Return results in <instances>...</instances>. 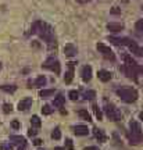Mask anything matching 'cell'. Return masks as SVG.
Segmentation results:
<instances>
[{"instance_id": "1", "label": "cell", "mask_w": 143, "mask_h": 150, "mask_svg": "<svg viewBox=\"0 0 143 150\" xmlns=\"http://www.w3.org/2000/svg\"><path fill=\"white\" fill-rule=\"evenodd\" d=\"M35 33H38L47 45L56 40L53 28H52V25H49L47 22H42V21L35 22Z\"/></svg>"}, {"instance_id": "2", "label": "cell", "mask_w": 143, "mask_h": 150, "mask_svg": "<svg viewBox=\"0 0 143 150\" xmlns=\"http://www.w3.org/2000/svg\"><path fill=\"white\" fill-rule=\"evenodd\" d=\"M117 95L125 103H133L138 100V91L133 88H120L117 89Z\"/></svg>"}, {"instance_id": "3", "label": "cell", "mask_w": 143, "mask_h": 150, "mask_svg": "<svg viewBox=\"0 0 143 150\" xmlns=\"http://www.w3.org/2000/svg\"><path fill=\"white\" fill-rule=\"evenodd\" d=\"M129 128H131V132H129L131 143H133V145L140 143V140H142V127H140V124L136 122V121H132L129 124Z\"/></svg>"}, {"instance_id": "4", "label": "cell", "mask_w": 143, "mask_h": 150, "mask_svg": "<svg viewBox=\"0 0 143 150\" xmlns=\"http://www.w3.org/2000/svg\"><path fill=\"white\" fill-rule=\"evenodd\" d=\"M120 45H125V46H128V49H129L133 54L139 56V57H140V56H143L142 49L136 45V42H133L132 39H129V38H122V39H120Z\"/></svg>"}, {"instance_id": "5", "label": "cell", "mask_w": 143, "mask_h": 150, "mask_svg": "<svg viewBox=\"0 0 143 150\" xmlns=\"http://www.w3.org/2000/svg\"><path fill=\"white\" fill-rule=\"evenodd\" d=\"M104 111H106V115L110 118L111 121H120V120L122 118L121 111H120L115 106H113V104H106Z\"/></svg>"}, {"instance_id": "6", "label": "cell", "mask_w": 143, "mask_h": 150, "mask_svg": "<svg viewBox=\"0 0 143 150\" xmlns=\"http://www.w3.org/2000/svg\"><path fill=\"white\" fill-rule=\"evenodd\" d=\"M43 68H47V70L53 71L54 74H60L61 72V65H60V61H58L57 59H54V57H52V59H47L45 63H43L42 65Z\"/></svg>"}, {"instance_id": "7", "label": "cell", "mask_w": 143, "mask_h": 150, "mask_svg": "<svg viewBox=\"0 0 143 150\" xmlns=\"http://www.w3.org/2000/svg\"><path fill=\"white\" fill-rule=\"evenodd\" d=\"M97 50H99V53L103 54V57L107 60H111V61H114L115 60V54H114V52H113L111 49L108 47V46H106L104 43H97Z\"/></svg>"}, {"instance_id": "8", "label": "cell", "mask_w": 143, "mask_h": 150, "mask_svg": "<svg viewBox=\"0 0 143 150\" xmlns=\"http://www.w3.org/2000/svg\"><path fill=\"white\" fill-rule=\"evenodd\" d=\"M122 59H124V61H125V65L131 67V68H135L136 71H140V70H142V68L139 67L138 63H136V61L132 59V56H129V54H124V56H122Z\"/></svg>"}, {"instance_id": "9", "label": "cell", "mask_w": 143, "mask_h": 150, "mask_svg": "<svg viewBox=\"0 0 143 150\" xmlns=\"http://www.w3.org/2000/svg\"><path fill=\"white\" fill-rule=\"evenodd\" d=\"M75 61H69L68 63V71H67V74L64 76V82L65 83H71V81L74 78V67H75Z\"/></svg>"}, {"instance_id": "10", "label": "cell", "mask_w": 143, "mask_h": 150, "mask_svg": "<svg viewBox=\"0 0 143 150\" xmlns=\"http://www.w3.org/2000/svg\"><path fill=\"white\" fill-rule=\"evenodd\" d=\"M76 53H78V50H76V47L72 43H68V45L64 46V54L67 57H74V56H76Z\"/></svg>"}, {"instance_id": "11", "label": "cell", "mask_w": 143, "mask_h": 150, "mask_svg": "<svg viewBox=\"0 0 143 150\" xmlns=\"http://www.w3.org/2000/svg\"><path fill=\"white\" fill-rule=\"evenodd\" d=\"M31 106H32V97H25V99H22L21 102L18 103V110L20 111H25Z\"/></svg>"}, {"instance_id": "12", "label": "cell", "mask_w": 143, "mask_h": 150, "mask_svg": "<svg viewBox=\"0 0 143 150\" xmlns=\"http://www.w3.org/2000/svg\"><path fill=\"white\" fill-rule=\"evenodd\" d=\"M81 75H82V79L85 81V82H89V81L92 79V67H90V65H85V67L82 68Z\"/></svg>"}, {"instance_id": "13", "label": "cell", "mask_w": 143, "mask_h": 150, "mask_svg": "<svg viewBox=\"0 0 143 150\" xmlns=\"http://www.w3.org/2000/svg\"><path fill=\"white\" fill-rule=\"evenodd\" d=\"M10 142L16 143V145H20V146H27V140H25V138L21 136V135H11Z\"/></svg>"}, {"instance_id": "14", "label": "cell", "mask_w": 143, "mask_h": 150, "mask_svg": "<svg viewBox=\"0 0 143 150\" xmlns=\"http://www.w3.org/2000/svg\"><path fill=\"white\" fill-rule=\"evenodd\" d=\"M107 29L110 32H120L124 29V24H120V22H110L107 24Z\"/></svg>"}, {"instance_id": "15", "label": "cell", "mask_w": 143, "mask_h": 150, "mask_svg": "<svg viewBox=\"0 0 143 150\" xmlns=\"http://www.w3.org/2000/svg\"><path fill=\"white\" fill-rule=\"evenodd\" d=\"M97 76H99V79L101 82H108V81L111 79V72L107 70H100L97 72Z\"/></svg>"}, {"instance_id": "16", "label": "cell", "mask_w": 143, "mask_h": 150, "mask_svg": "<svg viewBox=\"0 0 143 150\" xmlns=\"http://www.w3.org/2000/svg\"><path fill=\"white\" fill-rule=\"evenodd\" d=\"M74 132H75V135L85 136V135L89 134V129H88L86 125H76V127H74Z\"/></svg>"}, {"instance_id": "17", "label": "cell", "mask_w": 143, "mask_h": 150, "mask_svg": "<svg viewBox=\"0 0 143 150\" xmlns=\"http://www.w3.org/2000/svg\"><path fill=\"white\" fill-rule=\"evenodd\" d=\"M124 71H125V74H127L128 78H132L133 81H138L136 70H135V68H131V67H128V65H124Z\"/></svg>"}, {"instance_id": "18", "label": "cell", "mask_w": 143, "mask_h": 150, "mask_svg": "<svg viewBox=\"0 0 143 150\" xmlns=\"http://www.w3.org/2000/svg\"><path fill=\"white\" fill-rule=\"evenodd\" d=\"M93 134H95V138H96V139L99 140V142H101V143L107 140L106 135H104V132H103L101 129H99V128H93Z\"/></svg>"}, {"instance_id": "19", "label": "cell", "mask_w": 143, "mask_h": 150, "mask_svg": "<svg viewBox=\"0 0 143 150\" xmlns=\"http://www.w3.org/2000/svg\"><path fill=\"white\" fill-rule=\"evenodd\" d=\"M64 103H65V97L63 96V95H58L57 97H54L53 100V106L57 108H61L64 106Z\"/></svg>"}, {"instance_id": "20", "label": "cell", "mask_w": 143, "mask_h": 150, "mask_svg": "<svg viewBox=\"0 0 143 150\" xmlns=\"http://www.w3.org/2000/svg\"><path fill=\"white\" fill-rule=\"evenodd\" d=\"M78 115H79L82 120L88 121V122H90V121H92V117H90V114L88 112V110H79V111H78Z\"/></svg>"}, {"instance_id": "21", "label": "cell", "mask_w": 143, "mask_h": 150, "mask_svg": "<svg viewBox=\"0 0 143 150\" xmlns=\"http://www.w3.org/2000/svg\"><path fill=\"white\" fill-rule=\"evenodd\" d=\"M54 95V89H43V91L39 92V96L46 99V97H50Z\"/></svg>"}, {"instance_id": "22", "label": "cell", "mask_w": 143, "mask_h": 150, "mask_svg": "<svg viewBox=\"0 0 143 150\" xmlns=\"http://www.w3.org/2000/svg\"><path fill=\"white\" fill-rule=\"evenodd\" d=\"M0 89H1V91H4V92H7V93H13V92L17 91V86H14V85H3V86H0Z\"/></svg>"}, {"instance_id": "23", "label": "cell", "mask_w": 143, "mask_h": 150, "mask_svg": "<svg viewBox=\"0 0 143 150\" xmlns=\"http://www.w3.org/2000/svg\"><path fill=\"white\" fill-rule=\"evenodd\" d=\"M46 82H47V79H46L43 75H40V76H38L36 81H35V86H45Z\"/></svg>"}, {"instance_id": "24", "label": "cell", "mask_w": 143, "mask_h": 150, "mask_svg": "<svg viewBox=\"0 0 143 150\" xmlns=\"http://www.w3.org/2000/svg\"><path fill=\"white\" fill-rule=\"evenodd\" d=\"M92 108H93V111H95L96 118H97L99 121H101V118H103V114H101V111H100V108H99V106H97V104H93V106H92Z\"/></svg>"}, {"instance_id": "25", "label": "cell", "mask_w": 143, "mask_h": 150, "mask_svg": "<svg viewBox=\"0 0 143 150\" xmlns=\"http://www.w3.org/2000/svg\"><path fill=\"white\" fill-rule=\"evenodd\" d=\"M31 124L35 128H39V127L42 125V121H40V118L38 117V115H33V117L31 118Z\"/></svg>"}, {"instance_id": "26", "label": "cell", "mask_w": 143, "mask_h": 150, "mask_svg": "<svg viewBox=\"0 0 143 150\" xmlns=\"http://www.w3.org/2000/svg\"><path fill=\"white\" fill-rule=\"evenodd\" d=\"M84 97H85L86 100H93L96 97V92L95 91H86L84 93Z\"/></svg>"}, {"instance_id": "27", "label": "cell", "mask_w": 143, "mask_h": 150, "mask_svg": "<svg viewBox=\"0 0 143 150\" xmlns=\"http://www.w3.org/2000/svg\"><path fill=\"white\" fill-rule=\"evenodd\" d=\"M52 138L53 139H56V140H58L60 138H61V131H60V128H54L53 129V132H52Z\"/></svg>"}, {"instance_id": "28", "label": "cell", "mask_w": 143, "mask_h": 150, "mask_svg": "<svg viewBox=\"0 0 143 150\" xmlns=\"http://www.w3.org/2000/svg\"><path fill=\"white\" fill-rule=\"evenodd\" d=\"M42 112L45 114V115H50V114L53 112V108L50 107L49 104H46V106H43L42 107Z\"/></svg>"}, {"instance_id": "29", "label": "cell", "mask_w": 143, "mask_h": 150, "mask_svg": "<svg viewBox=\"0 0 143 150\" xmlns=\"http://www.w3.org/2000/svg\"><path fill=\"white\" fill-rule=\"evenodd\" d=\"M68 97L71 99V100H78V97H79V93L76 91H71L68 93Z\"/></svg>"}, {"instance_id": "30", "label": "cell", "mask_w": 143, "mask_h": 150, "mask_svg": "<svg viewBox=\"0 0 143 150\" xmlns=\"http://www.w3.org/2000/svg\"><path fill=\"white\" fill-rule=\"evenodd\" d=\"M3 111H4L6 114L11 112V111H13V106H11V104H8V103H4V104H3Z\"/></svg>"}, {"instance_id": "31", "label": "cell", "mask_w": 143, "mask_h": 150, "mask_svg": "<svg viewBox=\"0 0 143 150\" xmlns=\"http://www.w3.org/2000/svg\"><path fill=\"white\" fill-rule=\"evenodd\" d=\"M65 149L67 150H74V143L71 139H65Z\"/></svg>"}, {"instance_id": "32", "label": "cell", "mask_w": 143, "mask_h": 150, "mask_svg": "<svg viewBox=\"0 0 143 150\" xmlns=\"http://www.w3.org/2000/svg\"><path fill=\"white\" fill-rule=\"evenodd\" d=\"M0 149L1 150H13V146H11L10 143H7V142H4V143H1Z\"/></svg>"}, {"instance_id": "33", "label": "cell", "mask_w": 143, "mask_h": 150, "mask_svg": "<svg viewBox=\"0 0 143 150\" xmlns=\"http://www.w3.org/2000/svg\"><path fill=\"white\" fill-rule=\"evenodd\" d=\"M11 127H13L14 129H18L20 127H21V124H20V121H17V120H14V121L11 122Z\"/></svg>"}, {"instance_id": "34", "label": "cell", "mask_w": 143, "mask_h": 150, "mask_svg": "<svg viewBox=\"0 0 143 150\" xmlns=\"http://www.w3.org/2000/svg\"><path fill=\"white\" fill-rule=\"evenodd\" d=\"M136 29H138L139 32L143 29V20H139V21L136 22Z\"/></svg>"}, {"instance_id": "35", "label": "cell", "mask_w": 143, "mask_h": 150, "mask_svg": "<svg viewBox=\"0 0 143 150\" xmlns=\"http://www.w3.org/2000/svg\"><path fill=\"white\" fill-rule=\"evenodd\" d=\"M36 134H38V131L35 128H31L29 131H28V135H29V136H35Z\"/></svg>"}, {"instance_id": "36", "label": "cell", "mask_w": 143, "mask_h": 150, "mask_svg": "<svg viewBox=\"0 0 143 150\" xmlns=\"http://www.w3.org/2000/svg\"><path fill=\"white\" fill-rule=\"evenodd\" d=\"M108 40H110V42H113L114 43V45H120V39H117V38H108Z\"/></svg>"}, {"instance_id": "37", "label": "cell", "mask_w": 143, "mask_h": 150, "mask_svg": "<svg viewBox=\"0 0 143 150\" xmlns=\"http://www.w3.org/2000/svg\"><path fill=\"white\" fill-rule=\"evenodd\" d=\"M42 143H43L42 139H35V140H33V145H36V146H40Z\"/></svg>"}, {"instance_id": "38", "label": "cell", "mask_w": 143, "mask_h": 150, "mask_svg": "<svg viewBox=\"0 0 143 150\" xmlns=\"http://www.w3.org/2000/svg\"><path fill=\"white\" fill-rule=\"evenodd\" d=\"M111 13H113V14H120V13H121V10H118V7H113Z\"/></svg>"}, {"instance_id": "39", "label": "cell", "mask_w": 143, "mask_h": 150, "mask_svg": "<svg viewBox=\"0 0 143 150\" xmlns=\"http://www.w3.org/2000/svg\"><path fill=\"white\" fill-rule=\"evenodd\" d=\"M84 150H99L97 147H95V146H88V147H85Z\"/></svg>"}, {"instance_id": "40", "label": "cell", "mask_w": 143, "mask_h": 150, "mask_svg": "<svg viewBox=\"0 0 143 150\" xmlns=\"http://www.w3.org/2000/svg\"><path fill=\"white\" fill-rule=\"evenodd\" d=\"M76 1H79V3H86V1H92V0H76Z\"/></svg>"}, {"instance_id": "41", "label": "cell", "mask_w": 143, "mask_h": 150, "mask_svg": "<svg viewBox=\"0 0 143 150\" xmlns=\"http://www.w3.org/2000/svg\"><path fill=\"white\" fill-rule=\"evenodd\" d=\"M54 150H65L64 147H54Z\"/></svg>"}, {"instance_id": "42", "label": "cell", "mask_w": 143, "mask_h": 150, "mask_svg": "<svg viewBox=\"0 0 143 150\" xmlns=\"http://www.w3.org/2000/svg\"><path fill=\"white\" fill-rule=\"evenodd\" d=\"M18 150H25V146H20V149Z\"/></svg>"}, {"instance_id": "43", "label": "cell", "mask_w": 143, "mask_h": 150, "mask_svg": "<svg viewBox=\"0 0 143 150\" xmlns=\"http://www.w3.org/2000/svg\"><path fill=\"white\" fill-rule=\"evenodd\" d=\"M0 71H1V63H0Z\"/></svg>"}]
</instances>
